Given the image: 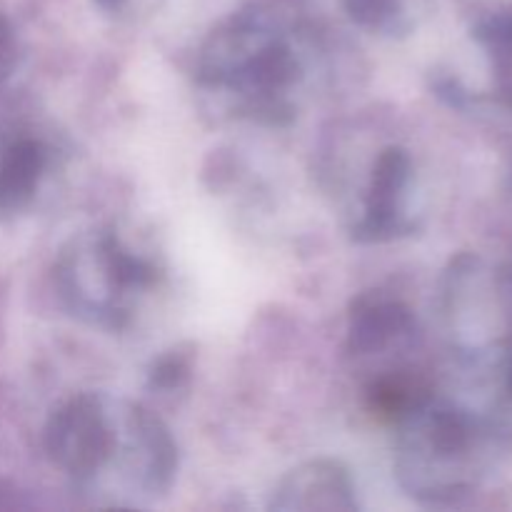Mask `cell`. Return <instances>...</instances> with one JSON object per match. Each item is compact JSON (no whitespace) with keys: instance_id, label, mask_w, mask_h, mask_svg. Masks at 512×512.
<instances>
[{"instance_id":"5b68a950","label":"cell","mask_w":512,"mask_h":512,"mask_svg":"<svg viewBox=\"0 0 512 512\" xmlns=\"http://www.w3.org/2000/svg\"><path fill=\"white\" fill-rule=\"evenodd\" d=\"M270 510L278 512H353L355 485L335 460H308L290 470L275 488Z\"/></svg>"},{"instance_id":"7a4b0ae2","label":"cell","mask_w":512,"mask_h":512,"mask_svg":"<svg viewBox=\"0 0 512 512\" xmlns=\"http://www.w3.org/2000/svg\"><path fill=\"white\" fill-rule=\"evenodd\" d=\"M115 410L95 393H80L60 405L45 428V450L73 478H93L118 448Z\"/></svg>"},{"instance_id":"3957f363","label":"cell","mask_w":512,"mask_h":512,"mask_svg":"<svg viewBox=\"0 0 512 512\" xmlns=\"http://www.w3.org/2000/svg\"><path fill=\"white\" fill-rule=\"evenodd\" d=\"M410 173H413V163L403 148H388L380 153L370 175L363 220L353 228L355 240L380 243V240L405 235L413 228L405 213Z\"/></svg>"},{"instance_id":"7c38bea8","label":"cell","mask_w":512,"mask_h":512,"mask_svg":"<svg viewBox=\"0 0 512 512\" xmlns=\"http://www.w3.org/2000/svg\"><path fill=\"white\" fill-rule=\"evenodd\" d=\"M93 3L100 5L103 10H115L120 3H123V0H93Z\"/></svg>"},{"instance_id":"277c9868","label":"cell","mask_w":512,"mask_h":512,"mask_svg":"<svg viewBox=\"0 0 512 512\" xmlns=\"http://www.w3.org/2000/svg\"><path fill=\"white\" fill-rule=\"evenodd\" d=\"M125 435L120 438L133 478L143 485L145 493L163 495L173 485L178 473V448L163 420L140 405H125L123 413Z\"/></svg>"},{"instance_id":"52a82bcc","label":"cell","mask_w":512,"mask_h":512,"mask_svg":"<svg viewBox=\"0 0 512 512\" xmlns=\"http://www.w3.org/2000/svg\"><path fill=\"white\" fill-rule=\"evenodd\" d=\"M413 315L400 300L368 293L355 300L348 325V345L358 355H373L413 330Z\"/></svg>"},{"instance_id":"4fadbf2b","label":"cell","mask_w":512,"mask_h":512,"mask_svg":"<svg viewBox=\"0 0 512 512\" xmlns=\"http://www.w3.org/2000/svg\"><path fill=\"white\" fill-rule=\"evenodd\" d=\"M505 388H508V393L512 395V358L508 363V378H505Z\"/></svg>"},{"instance_id":"ba28073f","label":"cell","mask_w":512,"mask_h":512,"mask_svg":"<svg viewBox=\"0 0 512 512\" xmlns=\"http://www.w3.org/2000/svg\"><path fill=\"white\" fill-rule=\"evenodd\" d=\"M45 170V150L35 140L10 145L0 158V213H15L33 200Z\"/></svg>"},{"instance_id":"30bf717a","label":"cell","mask_w":512,"mask_h":512,"mask_svg":"<svg viewBox=\"0 0 512 512\" xmlns=\"http://www.w3.org/2000/svg\"><path fill=\"white\" fill-rule=\"evenodd\" d=\"M195 363V345L183 343L170 348L168 353L160 355L148 373L150 390H158L160 395L178 393V390L188 388L190 375H193Z\"/></svg>"},{"instance_id":"6da1fadb","label":"cell","mask_w":512,"mask_h":512,"mask_svg":"<svg viewBox=\"0 0 512 512\" xmlns=\"http://www.w3.org/2000/svg\"><path fill=\"white\" fill-rule=\"evenodd\" d=\"M60 278L73 310L93 323L118 328L128 318L120 298L153 283L155 268L113 235H90L65 250Z\"/></svg>"},{"instance_id":"9c48e42d","label":"cell","mask_w":512,"mask_h":512,"mask_svg":"<svg viewBox=\"0 0 512 512\" xmlns=\"http://www.w3.org/2000/svg\"><path fill=\"white\" fill-rule=\"evenodd\" d=\"M345 10L370 33L405 35L410 28L405 0H343Z\"/></svg>"},{"instance_id":"8992f818","label":"cell","mask_w":512,"mask_h":512,"mask_svg":"<svg viewBox=\"0 0 512 512\" xmlns=\"http://www.w3.org/2000/svg\"><path fill=\"white\" fill-rule=\"evenodd\" d=\"M273 40L275 35L253 15L233 18L223 28L215 30L203 45L200 78L210 85L230 83Z\"/></svg>"},{"instance_id":"8fae6325","label":"cell","mask_w":512,"mask_h":512,"mask_svg":"<svg viewBox=\"0 0 512 512\" xmlns=\"http://www.w3.org/2000/svg\"><path fill=\"white\" fill-rule=\"evenodd\" d=\"M18 60V43H15V33L10 28L8 20L0 15V83L10 75Z\"/></svg>"}]
</instances>
